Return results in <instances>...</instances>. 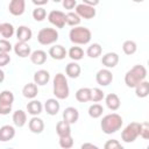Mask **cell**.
Here are the masks:
<instances>
[{"instance_id": "cell-1", "label": "cell", "mask_w": 149, "mask_h": 149, "mask_svg": "<svg viewBox=\"0 0 149 149\" xmlns=\"http://www.w3.org/2000/svg\"><path fill=\"white\" fill-rule=\"evenodd\" d=\"M122 123H123V120L121 115H119L118 113H109L101 119L100 127L105 134L111 135L120 130L122 127Z\"/></svg>"}, {"instance_id": "cell-2", "label": "cell", "mask_w": 149, "mask_h": 149, "mask_svg": "<svg viewBox=\"0 0 149 149\" xmlns=\"http://www.w3.org/2000/svg\"><path fill=\"white\" fill-rule=\"evenodd\" d=\"M147 77V69L141 65H134L130 70H128L125 74V84L130 87V88H135L136 85H139L141 81L146 80Z\"/></svg>"}, {"instance_id": "cell-3", "label": "cell", "mask_w": 149, "mask_h": 149, "mask_svg": "<svg viewBox=\"0 0 149 149\" xmlns=\"http://www.w3.org/2000/svg\"><path fill=\"white\" fill-rule=\"evenodd\" d=\"M52 92L56 99H59V100H64L69 97L70 88H69V84H68V79L65 74L61 72L55 74L54 80H52Z\"/></svg>"}, {"instance_id": "cell-4", "label": "cell", "mask_w": 149, "mask_h": 149, "mask_svg": "<svg viewBox=\"0 0 149 149\" xmlns=\"http://www.w3.org/2000/svg\"><path fill=\"white\" fill-rule=\"evenodd\" d=\"M69 37L70 41L77 45H84L87 44L91 38H92V33L88 28L86 27H81V26H77L71 28L70 33H69Z\"/></svg>"}, {"instance_id": "cell-5", "label": "cell", "mask_w": 149, "mask_h": 149, "mask_svg": "<svg viewBox=\"0 0 149 149\" xmlns=\"http://www.w3.org/2000/svg\"><path fill=\"white\" fill-rule=\"evenodd\" d=\"M58 36V31L55 28H42L37 33V41L42 45H50L57 42Z\"/></svg>"}, {"instance_id": "cell-6", "label": "cell", "mask_w": 149, "mask_h": 149, "mask_svg": "<svg viewBox=\"0 0 149 149\" xmlns=\"http://www.w3.org/2000/svg\"><path fill=\"white\" fill-rule=\"evenodd\" d=\"M140 136V123L139 122H130L125 127L121 133V139L126 143L134 142Z\"/></svg>"}, {"instance_id": "cell-7", "label": "cell", "mask_w": 149, "mask_h": 149, "mask_svg": "<svg viewBox=\"0 0 149 149\" xmlns=\"http://www.w3.org/2000/svg\"><path fill=\"white\" fill-rule=\"evenodd\" d=\"M14 94L12 91L5 90L0 93V115H7L12 112Z\"/></svg>"}, {"instance_id": "cell-8", "label": "cell", "mask_w": 149, "mask_h": 149, "mask_svg": "<svg viewBox=\"0 0 149 149\" xmlns=\"http://www.w3.org/2000/svg\"><path fill=\"white\" fill-rule=\"evenodd\" d=\"M80 19H85V20H90L93 19L95 16V8L87 6L85 3H77L76 6V12H74Z\"/></svg>"}, {"instance_id": "cell-9", "label": "cell", "mask_w": 149, "mask_h": 149, "mask_svg": "<svg viewBox=\"0 0 149 149\" xmlns=\"http://www.w3.org/2000/svg\"><path fill=\"white\" fill-rule=\"evenodd\" d=\"M48 20L56 28H63L66 24V22H65V13H63L62 10H56V9L51 10L48 14Z\"/></svg>"}, {"instance_id": "cell-10", "label": "cell", "mask_w": 149, "mask_h": 149, "mask_svg": "<svg viewBox=\"0 0 149 149\" xmlns=\"http://www.w3.org/2000/svg\"><path fill=\"white\" fill-rule=\"evenodd\" d=\"M95 80L100 86H108L113 81V73L108 69H101L97 72Z\"/></svg>"}, {"instance_id": "cell-11", "label": "cell", "mask_w": 149, "mask_h": 149, "mask_svg": "<svg viewBox=\"0 0 149 149\" xmlns=\"http://www.w3.org/2000/svg\"><path fill=\"white\" fill-rule=\"evenodd\" d=\"M8 10L14 16H20L26 10V1L24 0H12L8 5Z\"/></svg>"}, {"instance_id": "cell-12", "label": "cell", "mask_w": 149, "mask_h": 149, "mask_svg": "<svg viewBox=\"0 0 149 149\" xmlns=\"http://www.w3.org/2000/svg\"><path fill=\"white\" fill-rule=\"evenodd\" d=\"M66 55H68L66 49L61 44H55V45L50 47V49H49V56L52 59L62 61V59H64L66 57Z\"/></svg>"}, {"instance_id": "cell-13", "label": "cell", "mask_w": 149, "mask_h": 149, "mask_svg": "<svg viewBox=\"0 0 149 149\" xmlns=\"http://www.w3.org/2000/svg\"><path fill=\"white\" fill-rule=\"evenodd\" d=\"M13 50H14L15 55L21 58H26V57L30 56V54H31V49H30L29 44L24 43V42H19V41L14 44Z\"/></svg>"}, {"instance_id": "cell-14", "label": "cell", "mask_w": 149, "mask_h": 149, "mask_svg": "<svg viewBox=\"0 0 149 149\" xmlns=\"http://www.w3.org/2000/svg\"><path fill=\"white\" fill-rule=\"evenodd\" d=\"M101 63L104 66H106V69H113L119 63V55L116 52H107L102 56Z\"/></svg>"}, {"instance_id": "cell-15", "label": "cell", "mask_w": 149, "mask_h": 149, "mask_svg": "<svg viewBox=\"0 0 149 149\" xmlns=\"http://www.w3.org/2000/svg\"><path fill=\"white\" fill-rule=\"evenodd\" d=\"M78 119H79V112L77 108L70 106L63 111V120L65 122H68L69 125L76 123L78 121Z\"/></svg>"}, {"instance_id": "cell-16", "label": "cell", "mask_w": 149, "mask_h": 149, "mask_svg": "<svg viewBox=\"0 0 149 149\" xmlns=\"http://www.w3.org/2000/svg\"><path fill=\"white\" fill-rule=\"evenodd\" d=\"M15 34H16L17 41H19V42H24V43H27V42L31 38V36H33L31 29H30L29 27H27V26H20V27L16 29Z\"/></svg>"}, {"instance_id": "cell-17", "label": "cell", "mask_w": 149, "mask_h": 149, "mask_svg": "<svg viewBox=\"0 0 149 149\" xmlns=\"http://www.w3.org/2000/svg\"><path fill=\"white\" fill-rule=\"evenodd\" d=\"M33 78H34V84H36L37 86L38 85L40 86H43V85H45V84L49 83V80H50V73L47 70L41 69V70H37L34 73V77Z\"/></svg>"}, {"instance_id": "cell-18", "label": "cell", "mask_w": 149, "mask_h": 149, "mask_svg": "<svg viewBox=\"0 0 149 149\" xmlns=\"http://www.w3.org/2000/svg\"><path fill=\"white\" fill-rule=\"evenodd\" d=\"M28 127L30 129L31 133L34 134H41L44 130V121L41 118L37 116H33L29 122H28Z\"/></svg>"}, {"instance_id": "cell-19", "label": "cell", "mask_w": 149, "mask_h": 149, "mask_svg": "<svg viewBox=\"0 0 149 149\" xmlns=\"http://www.w3.org/2000/svg\"><path fill=\"white\" fill-rule=\"evenodd\" d=\"M15 136V128L10 125H5L0 128V141L7 142L13 140Z\"/></svg>"}, {"instance_id": "cell-20", "label": "cell", "mask_w": 149, "mask_h": 149, "mask_svg": "<svg viewBox=\"0 0 149 149\" xmlns=\"http://www.w3.org/2000/svg\"><path fill=\"white\" fill-rule=\"evenodd\" d=\"M105 102H106V106L111 109V111H118L120 108V105H121V101H120V98L118 94L115 93H108L106 97H105Z\"/></svg>"}, {"instance_id": "cell-21", "label": "cell", "mask_w": 149, "mask_h": 149, "mask_svg": "<svg viewBox=\"0 0 149 149\" xmlns=\"http://www.w3.org/2000/svg\"><path fill=\"white\" fill-rule=\"evenodd\" d=\"M59 108H61V105L56 98L47 99V101L44 102V109L49 115H56L59 112Z\"/></svg>"}, {"instance_id": "cell-22", "label": "cell", "mask_w": 149, "mask_h": 149, "mask_svg": "<svg viewBox=\"0 0 149 149\" xmlns=\"http://www.w3.org/2000/svg\"><path fill=\"white\" fill-rule=\"evenodd\" d=\"M42 111H43V105H42V102L38 101V100L33 99L31 101H29V102L27 104V112H28V114H30V115H33V116L40 115V114L42 113Z\"/></svg>"}, {"instance_id": "cell-23", "label": "cell", "mask_w": 149, "mask_h": 149, "mask_svg": "<svg viewBox=\"0 0 149 149\" xmlns=\"http://www.w3.org/2000/svg\"><path fill=\"white\" fill-rule=\"evenodd\" d=\"M80 72H81V68L78 63L76 62H70L66 66H65V73L69 78H78L80 76Z\"/></svg>"}, {"instance_id": "cell-24", "label": "cell", "mask_w": 149, "mask_h": 149, "mask_svg": "<svg viewBox=\"0 0 149 149\" xmlns=\"http://www.w3.org/2000/svg\"><path fill=\"white\" fill-rule=\"evenodd\" d=\"M38 93V88H37V85L34 84V83H28L23 86L22 88V94L24 98H28V99H35L36 95Z\"/></svg>"}, {"instance_id": "cell-25", "label": "cell", "mask_w": 149, "mask_h": 149, "mask_svg": "<svg viewBox=\"0 0 149 149\" xmlns=\"http://www.w3.org/2000/svg\"><path fill=\"white\" fill-rule=\"evenodd\" d=\"M30 61L35 65H42L47 62V52L43 50H35L30 54Z\"/></svg>"}, {"instance_id": "cell-26", "label": "cell", "mask_w": 149, "mask_h": 149, "mask_svg": "<svg viewBox=\"0 0 149 149\" xmlns=\"http://www.w3.org/2000/svg\"><path fill=\"white\" fill-rule=\"evenodd\" d=\"M13 123L16 126V127H23L26 123H27V113L22 109H17L13 113Z\"/></svg>"}, {"instance_id": "cell-27", "label": "cell", "mask_w": 149, "mask_h": 149, "mask_svg": "<svg viewBox=\"0 0 149 149\" xmlns=\"http://www.w3.org/2000/svg\"><path fill=\"white\" fill-rule=\"evenodd\" d=\"M76 99L79 102L91 101V88L90 87H80L76 92Z\"/></svg>"}, {"instance_id": "cell-28", "label": "cell", "mask_w": 149, "mask_h": 149, "mask_svg": "<svg viewBox=\"0 0 149 149\" xmlns=\"http://www.w3.org/2000/svg\"><path fill=\"white\" fill-rule=\"evenodd\" d=\"M56 133H57V135L59 137L71 135V125H69L64 120L57 122V125H56Z\"/></svg>"}, {"instance_id": "cell-29", "label": "cell", "mask_w": 149, "mask_h": 149, "mask_svg": "<svg viewBox=\"0 0 149 149\" xmlns=\"http://www.w3.org/2000/svg\"><path fill=\"white\" fill-rule=\"evenodd\" d=\"M14 33H15V28H14V26L12 23H9V22L1 23V26H0V34H1V36L5 40L10 38L14 35Z\"/></svg>"}, {"instance_id": "cell-30", "label": "cell", "mask_w": 149, "mask_h": 149, "mask_svg": "<svg viewBox=\"0 0 149 149\" xmlns=\"http://www.w3.org/2000/svg\"><path fill=\"white\" fill-rule=\"evenodd\" d=\"M135 94L139 98H146L149 94V83L147 80L141 81L139 85L135 86Z\"/></svg>"}, {"instance_id": "cell-31", "label": "cell", "mask_w": 149, "mask_h": 149, "mask_svg": "<svg viewBox=\"0 0 149 149\" xmlns=\"http://www.w3.org/2000/svg\"><path fill=\"white\" fill-rule=\"evenodd\" d=\"M102 52V48L99 43H92L86 49V55L90 58H98Z\"/></svg>"}, {"instance_id": "cell-32", "label": "cell", "mask_w": 149, "mask_h": 149, "mask_svg": "<svg viewBox=\"0 0 149 149\" xmlns=\"http://www.w3.org/2000/svg\"><path fill=\"white\" fill-rule=\"evenodd\" d=\"M68 56L73 61H80L84 57V50L80 47H71L68 51Z\"/></svg>"}, {"instance_id": "cell-33", "label": "cell", "mask_w": 149, "mask_h": 149, "mask_svg": "<svg viewBox=\"0 0 149 149\" xmlns=\"http://www.w3.org/2000/svg\"><path fill=\"white\" fill-rule=\"evenodd\" d=\"M88 115L92 118V119H98L102 115V112H104V107L100 105V104H93L88 107Z\"/></svg>"}, {"instance_id": "cell-34", "label": "cell", "mask_w": 149, "mask_h": 149, "mask_svg": "<svg viewBox=\"0 0 149 149\" xmlns=\"http://www.w3.org/2000/svg\"><path fill=\"white\" fill-rule=\"evenodd\" d=\"M80 21H81V19H80L74 12H69V13L65 14V22H66V24H69V26H71V27H77V26H79Z\"/></svg>"}, {"instance_id": "cell-35", "label": "cell", "mask_w": 149, "mask_h": 149, "mask_svg": "<svg viewBox=\"0 0 149 149\" xmlns=\"http://www.w3.org/2000/svg\"><path fill=\"white\" fill-rule=\"evenodd\" d=\"M122 50H123V52H125L126 55L130 56V55H134V54L136 52L137 45H136V43H135L134 41L127 40V41H125L123 44H122Z\"/></svg>"}, {"instance_id": "cell-36", "label": "cell", "mask_w": 149, "mask_h": 149, "mask_svg": "<svg viewBox=\"0 0 149 149\" xmlns=\"http://www.w3.org/2000/svg\"><path fill=\"white\" fill-rule=\"evenodd\" d=\"M58 143H59V147L63 148V149H71V148L73 147L74 141H73V139H72L71 135H68V136H62V137H59Z\"/></svg>"}, {"instance_id": "cell-37", "label": "cell", "mask_w": 149, "mask_h": 149, "mask_svg": "<svg viewBox=\"0 0 149 149\" xmlns=\"http://www.w3.org/2000/svg\"><path fill=\"white\" fill-rule=\"evenodd\" d=\"M105 98V92L98 87L91 88V101L93 102H99Z\"/></svg>"}, {"instance_id": "cell-38", "label": "cell", "mask_w": 149, "mask_h": 149, "mask_svg": "<svg viewBox=\"0 0 149 149\" xmlns=\"http://www.w3.org/2000/svg\"><path fill=\"white\" fill-rule=\"evenodd\" d=\"M47 16V10L43 8V7H36L34 10H33V17L35 21H43Z\"/></svg>"}, {"instance_id": "cell-39", "label": "cell", "mask_w": 149, "mask_h": 149, "mask_svg": "<svg viewBox=\"0 0 149 149\" xmlns=\"http://www.w3.org/2000/svg\"><path fill=\"white\" fill-rule=\"evenodd\" d=\"M13 49V45L8 40L1 38L0 40V54H8Z\"/></svg>"}, {"instance_id": "cell-40", "label": "cell", "mask_w": 149, "mask_h": 149, "mask_svg": "<svg viewBox=\"0 0 149 149\" xmlns=\"http://www.w3.org/2000/svg\"><path fill=\"white\" fill-rule=\"evenodd\" d=\"M104 149H125L123 146H121V143L118 140H108L105 144H104Z\"/></svg>"}, {"instance_id": "cell-41", "label": "cell", "mask_w": 149, "mask_h": 149, "mask_svg": "<svg viewBox=\"0 0 149 149\" xmlns=\"http://www.w3.org/2000/svg\"><path fill=\"white\" fill-rule=\"evenodd\" d=\"M140 136L144 140L149 139V123L148 122L140 123Z\"/></svg>"}, {"instance_id": "cell-42", "label": "cell", "mask_w": 149, "mask_h": 149, "mask_svg": "<svg viewBox=\"0 0 149 149\" xmlns=\"http://www.w3.org/2000/svg\"><path fill=\"white\" fill-rule=\"evenodd\" d=\"M62 5L65 9H73L77 6V1L76 0H63Z\"/></svg>"}, {"instance_id": "cell-43", "label": "cell", "mask_w": 149, "mask_h": 149, "mask_svg": "<svg viewBox=\"0 0 149 149\" xmlns=\"http://www.w3.org/2000/svg\"><path fill=\"white\" fill-rule=\"evenodd\" d=\"M10 62V56L9 54H0V68L6 66Z\"/></svg>"}, {"instance_id": "cell-44", "label": "cell", "mask_w": 149, "mask_h": 149, "mask_svg": "<svg viewBox=\"0 0 149 149\" xmlns=\"http://www.w3.org/2000/svg\"><path fill=\"white\" fill-rule=\"evenodd\" d=\"M80 149H100V148L98 146L91 143V142H85V143H83L80 146Z\"/></svg>"}, {"instance_id": "cell-45", "label": "cell", "mask_w": 149, "mask_h": 149, "mask_svg": "<svg viewBox=\"0 0 149 149\" xmlns=\"http://www.w3.org/2000/svg\"><path fill=\"white\" fill-rule=\"evenodd\" d=\"M83 3H85L87 6H91V7H94V6L99 5V1L98 0H83Z\"/></svg>"}, {"instance_id": "cell-46", "label": "cell", "mask_w": 149, "mask_h": 149, "mask_svg": "<svg viewBox=\"0 0 149 149\" xmlns=\"http://www.w3.org/2000/svg\"><path fill=\"white\" fill-rule=\"evenodd\" d=\"M33 3H34V5H36V6L38 7V6L47 5V3H48V0H33Z\"/></svg>"}, {"instance_id": "cell-47", "label": "cell", "mask_w": 149, "mask_h": 149, "mask_svg": "<svg viewBox=\"0 0 149 149\" xmlns=\"http://www.w3.org/2000/svg\"><path fill=\"white\" fill-rule=\"evenodd\" d=\"M3 80H5V72L0 69V84H1Z\"/></svg>"}, {"instance_id": "cell-48", "label": "cell", "mask_w": 149, "mask_h": 149, "mask_svg": "<svg viewBox=\"0 0 149 149\" xmlns=\"http://www.w3.org/2000/svg\"><path fill=\"white\" fill-rule=\"evenodd\" d=\"M7 149H14V148H7Z\"/></svg>"}, {"instance_id": "cell-49", "label": "cell", "mask_w": 149, "mask_h": 149, "mask_svg": "<svg viewBox=\"0 0 149 149\" xmlns=\"http://www.w3.org/2000/svg\"><path fill=\"white\" fill-rule=\"evenodd\" d=\"M0 26H1V23H0Z\"/></svg>"}]
</instances>
